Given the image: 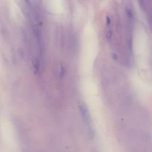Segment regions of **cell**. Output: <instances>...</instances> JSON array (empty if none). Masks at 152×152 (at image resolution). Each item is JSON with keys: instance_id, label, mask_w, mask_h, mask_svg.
I'll return each instance as SVG.
<instances>
[{"instance_id": "5", "label": "cell", "mask_w": 152, "mask_h": 152, "mask_svg": "<svg viewBox=\"0 0 152 152\" xmlns=\"http://www.w3.org/2000/svg\"><path fill=\"white\" fill-rule=\"evenodd\" d=\"M25 1L28 4V5H30V1H29V0H25Z\"/></svg>"}, {"instance_id": "3", "label": "cell", "mask_w": 152, "mask_h": 152, "mask_svg": "<svg viewBox=\"0 0 152 152\" xmlns=\"http://www.w3.org/2000/svg\"><path fill=\"white\" fill-rule=\"evenodd\" d=\"M112 31L111 30H109L106 33V37L108 39H110L112 37Z\"/></svg>"}, {"instance_id": "4", "label": "cell", "mask_w": 152, "mask_h": 152, "mask_svg": "<svg viewBox=\"0 0 152 152\" xmlns=\"http://www.w3.org/2000/svg\"><path fill=\"white\" fill-rule=\"evenodd\" d=\"M106 26H107V27H109L110 26V18H109L108 16L106 17Z\"/></svg>"}, {"instance_id": "2", "label": "cell", "mask_w": 152, "mask_h": 152, "mask_svg": "<svg viewBox=\"0 0 152 152\" xmlns=\"http://www.w3.org/2000/svg\"><path fill=\"white\" fill-rule=\"evenodd\" d=\"M125 12H126L127 17L129 18V20H130L131 21H133L134 20V14H133V12H132V10L129 7H126V8L125 9Z\"/></svg>"}, {"instance_id": "1", "label": "cell", "mask_w": 152, "mask_h": 152, "mask_svg": "<svg viewBox=\"0 0 152 152\" xmlns=\"http://www.w3.org/2000/svg\"><path fill=\"white\" fill-rule=\"evenodd\" d=\"M79 108H80V111L81 113V117L86 126L88 137H89L90 139H92L94 137V131L92 126L91 120V118H90V115L88 108L84 104H80L79 106Z\"/></svg>"}]
</instances>
